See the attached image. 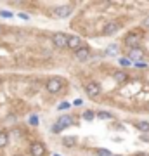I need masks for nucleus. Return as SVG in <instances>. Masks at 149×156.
<instances>
[{"label":"nucleus","instance_id":"16","mask_svg":"<svg viewBox=\"0 0 149 156\" xmlns=\"http://www.w3.org/2000/svg\"><path fill=\"white\" fill-rule=\"evenodd\" d=\"M9 144V134L7 132H0V147H5Z\"/></svg>","mask_w":149,"mask_h":156},{"label":"nucleus","instance_id":"2","mask_svg":"<svg viewBox=\"0 0 149 156\" xmlns=\"http://www.w3.org/2000/svg\"><path fill=\"white\" fill-rule=\"evenodd\" d=\"M123 44H125V47H128V49H137V47H140V35H137V31H132V33H128L125 38H123Z\"/></svg>","mask_w":149,"mask_h":156},{"label":"nucleus","instance_id":"1","mask_svg":"<svg viewBox=\"0 0 149 156\" xmlns=\"http://www.w3.org/2000/svg\"><path fill=\"white\" fill-rule=\"evenodd\" d=\"M45 89L49 94H57V92H61L62 89V78H49L47 82H45Z\"/></svg>","mask_w":149,"mask_h":156},{"label":"nucleus","instance_id":"14","mask_svg":"<svg viewBox=\"0 0 149 156\" xmlns=\"http://www.w3.org/2000/svg\"><path fill=\"white\" fill-rule=\"evenodd\" d=\"M142 56H144V50L140 49V47H137V49H132V50H130V59H133L135 62H137V59H140Z\"/></svg>","mask_w":149,"mask_h":156},{"label":"nucleus","instance_id":"21","mask_svg":"<svg viewBox=\"0 0 149 156\" xmlns=\"http://www.w3.org/2000/svg\"><path fill=\"white\" fill-rule=\"evenodd\" d=\"M97 156H113V153H111L109 149H104V147H101V149H97Z\"/></svg>","mask_w":149,"mask_h":156},{"label":"nucleus","instance_id":"27","mask_svg":"<svg viewBox=\"0 0 149 156\" xmlns=\"http://www.w3.org/2000/svg\"><path fill=\"white\" fill-rule=\"evenodd\" d=\"M135 68H140V69H144V68H146V64H144V62H135Z\"/></svg>","mask_w":149,"mask_h":156},{"label":"nucleus","instance_id":"24","mask_svg":"<svg viewBox=\"0 0 149 156\" xmlns=\"http://www.w3.org/2000/svg\"><path fill=\"white\" fill-rule=\"evenodd\" d=\"M30 125H38V118L35 116V115H33L31 118H30Z\"/></svg>","mask_w":149,"mask_h":156},{"label":"nucleus","instance_id":"7","mask_svg":"<svg viewBox=\"0 0 149 156\" xmlns=\"http://www.w3.org/2000/svg\"><path fill=\"white\" fill-rule=\"evenodd\" d=\"M30 154L31 156H45V146L42 142H33L30 146Z\"/></svg>","mask_w":149,"mask_h":156},{"label":"nucleus","instance_id":"20","mask_svg":"<svg viewBox=\"0 0 149 156\" xmlns=\"http://www.w3.org/2000/svg\"><path fill=\"white\" fill-rule=\"evenodd\" d=\"M118 62H120V66H122V68H128L130 64H132V61H130V59H127V57H120V59H118Z\"/></svg>","mask_w":149,"mask_h":156},{"label":"nucleus","instance_id":"19","mask_svg":"<svg viewBox=\"0 0 149 156\" xmlns=\"http://www.w3.org/2000/svg\"><path fill=\"white\" fill-rule=\"evenodd\" d=\"M23 135V132L19 130V128H12L11 132H9V137H14V139H19Z\"/></svg>","mask_w":149,"mask_h":156},{"label":"nucleus","instance_id":"28","mask_svg":"<svg viewBox=\"0 0 149 156\" xmlns=\"http://www.w3.org/2000/svg\"><path fill=\"white\" fill-rule=\"evenodd\" d=\"M82 104H83L82 99H76V101H75V106H82Z\"/></svg>","mask_w":149,"mask_h":156},{"label":"nucleus","instance_id":"5","mask_svg":"<svg viewBox=\"0 0 149 156\" xmlns=\"http://www.w3.org/2000/svg\"><path fill=\"white\" fill-rule=\"evenodd\" d=\"M75 59L80 62H85L90 59V49L88 47H85V45H82L78 50H75Z\"/></svg>","mask_w":149,"mask_h":156},{"label":"nucleus","instance_id":"31","mask_svg":"<svg viewBox=\"0 0 149 156\" xmlns=\"http://www.w3.org/2000/svg\"><path fill=\"white\" fill-rule=\"evenodd\" d=\"M54 156H57V154H54Z\"/></svg>","mask_w":149,"mask_h":156},{"label":"nucleus","instance_id":"12","mask_svg":"<svg viewBox=\"0 0 149 156\" xmlns=\"http://www.w3.org/2000/svg\"><path fill=\"white\" fill-rule=\"evenodd\" d=\"M120 54V45L118 44H109L108 49H106V56H111V57H116Z\"/></svg>","mask_w":149,"mask_h":156},{"label":"nucleus","instance_id":"9","mask_svg":"<svg viewBox=\"0 0 149 156\" xmlns=\"http://www.w3.org/2000/svg\"><path fill=\"white\" fill-rule=\"evenodd\" d=\"M80 47H82V38H80L78 35H69V37H68V49L78 50Z\"/></svg>","mask_w":149,"mask_h":156},{"label":"nucleus","instance_id":"3","mask_svg":"<svg viewBox=\"0 0 149 156\" xmlns=\"http://www.w3.org/2000/svg\"><path fill=\"white\" fill-rule=\"evenodd\" d=\"M85 94H87L88 97H92V99H95L97 95H101V85H99V82H95V80L87 82V83H85Z\"/></svg>","mask_w":149,"mask_h":156},{"label":"nucleus","instance_id":"17","mask_svg":"<svg viewBox=\"0 0 149 156\" xmlns=\"http://www.w3.org/2000/svg\"><path fill=\"white\" fill-rule=\"evenodd\" d=\"M82 118L85 120V122H92V120L95 118V113H94V111H90V109H87V111H83Z\"/></svg>","mask_w":149,"mask_h":156},{"label":"nucleus","instance_id":"26","mask_svg":"<svg viewBox=\"0 0 149 156\" xmlns=\"http://www.w3.org/2000/svg\"><path fill=\"white\" fill-rule=\"evenodd\" d=\"M0 14H2L4 17H12V14H11V12H7V11H2Z\"/></svg>","mask_w":149,"mask_h":156},{"label":"nucleus","instance_id":"18","mask_svg":"<svg viewBox=\"0 0 149 156\" xmlns=\"http://www.w3.org/2000/svg\"><path fill=\"white\" fill-rule=\"evenodd\" d=\"M97 118H99V120H111L113 115L108 113V111H99V113H97Z\"/></svg>","mask_w":149,"mask_h":156},{"label":"nucleus","instance_id":"30","mask_svg":"<svg viewBox=\"0 0 149 156\" xmlns=\"http://www.w3.org/2000/svg\"><path fill=\"white\" fill-rule=\"evenodd\" d=\"M113 156H122V154H113Z\"/></svg>","mask_w":149,"mask_h":156},{"label":"nucleus","instance_id":"4","mask_svg":"<svg viewBox=\"0 0 149 156\" xmlns=\"http://www.w3.org/2000/svg\"><path fill=\"white\" fill-rule=\"evenodd\" d=\"M52 44H54V47H57V49H66L68 47V35L61 33V31L54 33L52 35Z\"/></svg>","mask_w":149,"mask_h":156},{"label":"nucleus","instance_id":"13","mask_svg":"<svg viewBox=\"0 0 149 156\" xmlns=\"http://www.w3.org/2000/svg\"><path fill=\"white\" fill-rule=\"evenodd\" d=\"M62 146H64V147H75V146H76V137H75V135L62 137Z\"/></svg>","mask_w":149,"mask_h":156},{"label":"nucleus","instance_id":"10","mask_svg":"<svg viewBox=\"0 0 149 156\" xmlns=\"http://www.w3.org/2000/svg\"><path fill=\"white\" fill-rule=\"evenodd\" d=\"M73 122H75V120H73V116L71 115H62V116H59V120H57V125H59V127L62 128V130H64V128L66 127H69V125H73Z\"/></svg>","mask_w":149,"mask_h":156},{"label":"nucleus","instance_id":"22","mask_svg":"<svg viewBox=\"0 0 149 156\" xmlns=\"http://www.w3.org/2000/svg\"><path fill=\"white\" fill-rule=\"evenodd\" d=\"M69 108H71V104H69L68 101H64V102H61V104H59V108H57V109H59V111H66V109H69Z\"/></svg>","mask_w":149,"mask_h":156},{"label":"nucleus","instance_id":"25","mask_svg":"<svg viewBox=\"0 0 149 156\" xmlns=\"http://www.w3.org/2000/svg\"><path fill=\"white\" fill-rule=\"evenodd\" d=\"M142 26H144V28H147V30H149V16H147V17H144Z\"/></svg>","mask_w":149,"mask_h":156},{"label":"nucleus","instance_id":"15","mask_svg":"<svg viewBox=\"0 0 149 156\" xmlns=\"http://www.w3.org/2000/svg\"><path fill=\"white\" fill-rule=\"evenodd\" d=\"M135 128H137L139 132L146 134V132H149V122H146V120H142V122H137V123H135Z\"/></svg>","mask_w":149,"mask_h":156},{"label":"nucleus","instance_id":"11","mask_svg":"<svg viewBox=\"0 0 149 156\" xmlns=\"http://www.w3.org/2000/svg\"><path fill=\"white\" fill-rule=\"evenodd\" d=\"M113 80H115L116 83H125L128 80V75L127 71H123V69H118V71L113 73Z\"/></svg>","mask_w":149,"mask_h":156},{"label":"nucleus","instance_id":"6","mask_svg":"<svg viewBox=\"0 0 149 156\" xmlns=\"http://www.w3.org/2000/svg\"><path fill=\"white\" fill-rule=\"evenodd\" d=\"M71 5H61L57 7V9H54V16L57 17V19H66V17L71 16Z\"/></svg>","mask_w":149,"mask_h":156},{"label":"nucleus","instance_id":"29","mask_svg":"<svg viewBox=\"0 0 149 156\" xmlns=\"http://www.w3.org/2000/svg\"><path fill=\"white\" fill-rule=\"evenodd\" d=\"M2 31H4V30H2V26H0V35H2Z\"/></svg>","mask_w":149,"mask_h":156},{"label":"nucleus","instance_id":"8","mask_svg":"<svg viewBox=\"0 0 149 156\" xmlns=\"http://www.w3.org/2000/svg\"><path fill=\"white\" fill-rule=\"evenodd\" d=\"M120 28H122V26H120V23H118V21H109V23H106V24H104L102 33H104V35H115Z\"/></svg>","mask_w":149,"mask_h":156},{"label":"nucleus","instance_id":"23","mask_svg":"<svg viewBox=\"0 0 149 156\" xmlns=\"http://www.w3.org/2000/svg\"><path fill=\"white\" fill-rule=\"evenodd\" d=\"M50 130H52V132H54V134H61V132H62V128L59 127V125H57V123H54V125H52V127H50Z\"/></svg>","mask_w":149,"mask_h":156},{"label":"nucleus","instance_id":"32","mask_svg":"<svg viewBox=\"0 0 149 156\" xmlns=\"http://www.w3.org/2000/svg\"><path fill=\"white\" fill-rule=\"evenodd\" d=\"M0 82H2V80H0Z\"/></svg>","mask_w":149,"mask_h":156}]
</instances>
